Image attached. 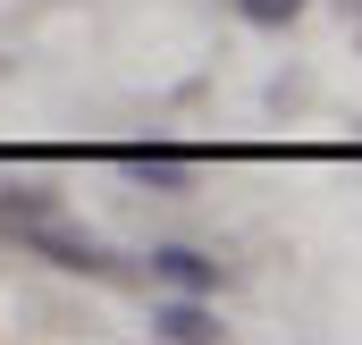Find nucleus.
I'll return each instance as SVG.
<instances>
[{
	"label": "nucleus",
	"mask_w": 362,
	"mask_h": 345,
	"mask_svg": "<svg viewBox=\"0 0 362 345\" xmlns=\"http://www.w3.org/2000/svg\"><path fill=\"white\" fill-rule=\"evenodd\" d=\"M8 236H17V228H8ZM17 245H25V253H51L59 269H110V253H101V245H76V236H51V228H25Z\"/></svg>",
	"instance_id": "1"
},
{
	"label": "nucleus",
	"mask_w": 362,
	"mask_h": 345,
	"mask_svg": "<svg viewBox=\"0 0 362 345\" xmlns=\"http://www.w3.org/2000/svg\"><path fill=\"white\" fill-rule=\"evenodd\" d=\"M152 329H160V337H177V345H219V337H228V329H219V312H202V303H169Z\"/></svg>",
	"instance_id": "2"
},
{
	"label": "nucleus",
	"mask_w": 362,
	"mask_h": 345,
	"mask_svg": "<svg viewBox=\"0 0 362 345\" xmlns=\"http://www.w3.org/2000/svg\"><path fill=\"white\" fill-rule=\"evenodd\" d=\"M152 269H160L169 286H185V295H202V286H219V261L185 253V245H160V253H152Z\"/></svg>",
	"instance_id": "3"
},
{
	"label": "nucleus",
	"mask_w": 362,
	"mask_h": 345,
	"mask_svg": "<svg viewBox=\"0 0 362 345\" xmlns=\"http://www.w3.org/2000/svg\"><path fill=\"white\" fill-rule=\"evenodd\" d=\"M127 177H144V185H169V194H177V185H185V160H177V152H127Z\"/></svg>",
	"instance_id": "4"
},
{
	"label": "nucleus",
	"mask_w": 362,
	"mask_h": 345,
	"mask_svg": "<svg viewBox=\"0 0 362 345\" xmlns=\"http://www.w3.org/2000/svg\"><path fill=\"white\" fill-rule=\"evenodd\" d=\"M236 17H253V25H295L303 0H236Z\"/></svg>",
	"instance_id": "5"
}]
</instances>
